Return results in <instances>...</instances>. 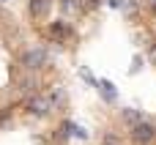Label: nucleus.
Masks as SVG:
<instances>
[{
    "instance_id": "nucleus-1",
    "label": "nucleus",
    "mask_w": 156,
    "mask_h": 145,
    "mask_svg": "<svg viewBox=\"0 0 156 145\" xmlns=\"http://www.w3.org/2000/svg\"><path fill=\"white\" fill-rule=\"evenodd\" d=\"M44 63H47V49H44V47H33V49H27V52L22 55V66H25L27 71H38Z\"/></svg>"
},
{
    "instance_id": "nucleus-2",
    "label": "nucleus",
    "mask_w": 156,
    "mask_h": 145,
    "mask_svg": "<svg viewBox=\"0 0 156 145\" xmlns=\"http://www.w3.org/2000/svg\"><path fill=\"white\" fill-rule=\"evenodd\" d=\"M129 134H132V140H134L137 145H148V143H154V140H156V129L151 126V123H145V121L134 123Z\"/></svg>"
},
{
    "instance_id": "nucleus-3",
    "label": "nucleus",
    "mask_w": 156,
    "mask_h": 145,
    "mask_svg": "<svg viewBox=\"0 0 156 145\" xmlns=\"http://www.w3.org/2000/svg\"><path fill=\"white\" fill-rule=\"evenodd\" d=\"M25 107H27L30 115H47L52 104H49V99H44V96H27Z\"/></svg>"
},
{
    "instance_id": "nucleus-4",
    "label": "nucleus",
    "mask_w": 156,
    "mask_h": 145,
    "mask_svg": "<svg viewBox=\"0 0 156 145\" xmlns=\"http://www.w3.org/2000/svg\"><path fill=\"white\" fill-rule=\"evenodd\" d=\"M47 11H49V0H30V14L36 19H41Z\"/></svg>"
},
{
    "instance_id": "nucleus-5",
    "label": "nucleus",
    "mask_w": 156,
    "mask_h": 145,
    "mask_svg": "<svg viewBox=\"0 0 156 145\" xmlns=\"http://www.w3.org/2000/svg\"><path fill=\"white\" fill-rule=\"evenodd\" d=\"M123 121L134 126V123H140L143 118H140V112H137V110H123Z\"/></svg>"
},
{
    "instance_id": "nucleus-6",
    "label": "nucleus",
    "mask_w": 156,
    "mask_h": 145,
    "mask_svg": "<svg viewBox=\"0 0 156 145\" xmlns=\"http://www.w3.org/2000/svg\"><path fill=\"white\" fill-rule=\"evenodd\" d=\"M33 85H36V80H33V77H25V80L19 82V88H22L25 93H30V90H33Z\"/></svg>"
},
{
    "instance_id": "nucleus-7",
    "label": "nucleus",
    "mask_w": 156,
    "mask_h": 145,
    "mask_svg": "<svg viewBox=\"0 0 156 145\" xmlns=\"http://www.w3.org/2000/svg\"><path fill=\"white\" fill-rule=\"evenodd\" d=\"M101 90H104V96H107V99H115V90H112V85H110V82H101Z\"/></svg>"
},
{
    "instance_id": "nucleus-8",
    "label": "nucleus",
    "mask_w": 156,
    "mask_h": 145,
    "mask_svg": "<svg viewBox=\"0 0 156 145\" xmlns=\"http://www.w3.org/2000/svg\"><path fill=\"white\" fill-rule=\"evenodd\" d=\"M104 145H121V143H118L115 137H110V134H107V137H104Z\"/></svg>"
},
{
    "instance_id": "nucleus-9",
    "label": "nucleus",
    "mask_w": 156,
    "mask_h": 145,
    "mask_svg": "<svg viewBox=\"0 0 156 145\" xmlns=\"http://www.w3.org/2000/svg\"><path fill=\"white\" fill-rule=\"evenodd\" d=\"M148 58H151V60L156 63V47H151V49H148Z\"/></svg>"
},
{
    "instance_id": "nucleus-10",
    "label": "nucleus",
    "mask_w": 156,
    "mask_h": 145,
    "mask_svg": "<svg viewBox=\"0 0 156 145\" xmlns=\"http://www.w3.org/2000/svg\"><path fill=\"white\" fill-rule=\"evenodd\" d=\"M151 8H156V0H151Z\"/></svg>"
}]
</instances>
